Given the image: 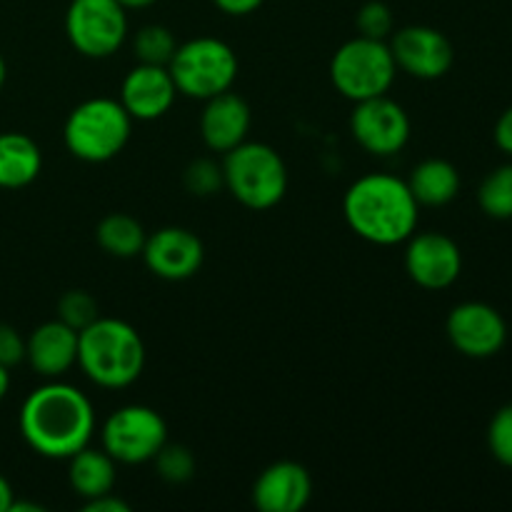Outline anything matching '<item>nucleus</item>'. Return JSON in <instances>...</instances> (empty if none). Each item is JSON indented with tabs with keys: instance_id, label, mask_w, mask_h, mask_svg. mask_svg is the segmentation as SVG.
Masks as SVG:
<instances>
[{
	"instance_id": "31",
	"label": "nucleus",
	"mask_w": 512,
	"mask_h": 512,
	"mask_svg": "<svg viewBox=\"0 0 512 512\" xmlns=\"http://www.w3.org/2000/svg\"><path fill=\"white\" fill-rule=\"evenodd\" d=\"M85 512H130V505L125 500L115 498L113 490H110V493L100 495V498L85 500Z\"/></svg>"
},
{
	"instance_id": "24",
	"label": "nucleus",
	"mask_w": 512,
	"mask_h": 512,
	"mask_svg": "<svg viewBox=\"0 0 512 512\" xmlns=\"http://www.w3.org/2000/svg\"><path fill=\"white\" fill-rule=\"evenodd\" d=\"M178 43H175V35L170 33L165 25H145L135 33L133 40V53L140 63L148 65H165L173 60Z\"/></svg>"
},
{
	"instance_id": "19",
	"label": "nucleus",
	"mask_w": 512,
	"mask_h": 512,
	"mask_svg": "<svg viewBox=\"0 0 512 512\" xmlns=\"http://www.w3.org/2000/svg\"><path fill=\"white\" fill-rule=\"evenodd\" d=\"M405 183L418 205H428V208L453 203L460 193L458 168L443 158H428L418 163L410 170V178Z\"/></svg>"
},
{
	"instance_id": "26",
	"label": "nucleus",
	"mask_w": 512,
	"mask_h": 512,
	"mask_svg": "<svg viewBox=\"0 0 512 512\" xmlns=\"http://www.w3.org/2000/svg\"><path fill=\"white\" fill-rule=\"evenodd\" d=\"M98 303L90 293L85 290H68V293L60 298L58 303V320H63L65 325H70L73 330L88 328L93 320H98Z\"/></svg>"
},
{
	"instance_id": "10",
	"label": "nucleus",
	"mask_w": 512,
	"mask_h": 512,
	"mask_svg": "<svg viewBox=\"0 0 512 512\" xmlns=\"http://www.w3.org/2000/svg\"><path fill=\"white\" fill-rule=\"evenodd\" d=\"M355 143L373 155H395L408 145L410 118L405 108L388 95L360 100L350 115Z\"/></svg>"
},
{
	"instance_id": "34",
	"label": "nucleus",
	"mask_w": 512,
	"mask_h": 512,
	"mask_svg": "<svg viewBox=\"0 0 512 512\" xmlns=\"http://www.w3.org/2000/svg\"><path fill=\"white\" fill-rule=\"evenodd\" d=\"M13 505V488H10L8 480L0 475V512H8Z\"/></svg>"
},
{
	"instance_id": "2",
	"label": "nucleus",
	"mask_w": 512,
	"mask_h": 512,
	"mask_svg": "<svg viewBox=\"0 0 512 512\" xmlns=\"http://www.w3.org/2000/svg\"><path fill=\"white\" fill-rule=\"evenodd\" d=\"M418 210L408 183L385 173L363 175L343 198L350 230L373 245L405 243L418 228Z\"/></svg>"
},
{
	"instance_id": "7",
	"label": "nucleus",
	"mask_w": 512,
	"mask_h": 512,
	"mask_svg": "<svg viewBox=\"0 0 512 512\" xmlns=\"http://www.w3.org/2000/svg\"><path fill=\"white\" fill-rule=\"evenodd\" d=\"M168 70L178 93L208 100L233 88L238 78V55L218 38H195L178 45Z\"/></svg>"
},
{
	"instance_id": "25",
	"label": "nucleus",
	"mask_w": 512,
	"mask_h": 512,
	"mask_svg": "<svg viewBox=\"0 0 512 512\" xmlns=\"http://www.w3.org/2000/svg\"><path fill=\"white\" fill-rule=\"evenodd\" d=\"M158 475L168 483H188L195 475V458L185 445H168L158 450V455L153 458Z\"/></svg>"
},
{
	"instance_id": "9",
	"label": "nucleus",
	"mask_w": 512,
	"mask_h": 512,
	"mask_svg": "<svg viewBox=\"0 0 512 512\" xmlns=\"http://www.w3.org/2000/svg\"><path fill=\"white\" fill-rule=\"evenodd\" d=\"M65 35L85 58H110L128 38V13L118 0H70Z\"/></svg>"
},
{
	"instance_id": "21",
	"label": "nucleus",
	"mask_w": 512,
	"mask_h": 512,
	"mask_svg": "<svg viewBox=\"0 0 512 512\" xmlns=\"http://www.w3.org/2000/svg\"><path fill=\"white\" fill-rule=\"evenodd\" d=\"M68 468V480L75 493L85 500L110 493L115 485V460L103 448H83L73 455Z\"/></svg>"
},
{
	"instance_id": "13",
	"label": "nucleus",
	"mask_w": 512,
	"mask_h": 512,
	"mask_svg": "<svg viewBox=\"0 0 512 512\" xmlns=\"http://www.w3.org/2000/svg\"><path fill=\"white\" fill-rule=\"evenodd\" d=\"M405 248V273L415 285L425 290H445L460 278L463 270V253L458 243L445 233L410 235Z\"/></svg>"
},
{
	"instance_id": "28",
	"label": "nucleus",
	"mask_w": 512,
	"mask_h": 512,
	"mask_svg": "<svg viewBox=\"0 0 512 512\" xmlns=\"http://www.w3.org/2000/svg\"><path fill=\"white\" fill-rule=\"evenodd\" d=\"M488 448L505 468H512V403L493 415L488 428Z\"/></svg>"
},
{
	"instance_id": "1",
	"label": "nucleus",
	"mask_w": 512,
	"mask_h": 512,
	"mask_svg": "<svg viewBox=\"0 0 512 512\" xmlns=\"http://www.w3.org/2000/svg\"><path fill=\"white\" fill-rule=\"evenodd\" d=\"M18 423L23 440L35 453L50 460H68L93 440L95 410L88 395L55 380L25 398Z\"/></svg>"
},
{
	"instance_id": "16",
	"label": "nucleus",
	"mask_w": 512,
	"mask_h": 512,
	"mask_svg": "<svg viewBox=\"0 0 512 512\" xmlns=\"http://www.w3.org/2000/svg\"><path fill=\"white\" fill-rule=\"evenodd\" d=\"M313 498V478L293 460L265 468L253 485V503L263 512H300Z\"/></svg>"
},
{
	"instance_id": "18",
	"label": "nucleus",
	"mask_w": 512,
	"mask_h": 512,
	"mask_svg": "<svg viewBox=\"0 0 512 512\" xmlns=\"http://www.w3.org/2000/svg\"><path fill=\"white\" fill-rule=\"evenodd\" d=\"M25 360L43 378H60L78 363V330L63 320H50L25 340Z\"/></svg>"
},
{
	"instance_id": "15",
	"label": "nucleus",
	"mask_w": 512,
	"mask_h": 512,
	"mask_svg": "<svg viewBox=\"0 0 512 512\" xmlns=\"http://www.w3.org/2000/svg\"><path fill=\"white\" fill-rule=\"evenodd\" d=\"M178 88L165 65L138 63L120 85V105L133 120H158L173 108Z\"/></svg>"
},
{
	"instance_id": "11",
	"label": "nucleus",
	"mask_w": 512,
	"mask_h": 512,
	"mask_svg": "<svg viewBox=\"0 0 512 512\" xmlns=\"http://www.w3.org/2000/svg\"><path fill=\"white\" fill-rule=\"evenodd\" d=\"M388 45L398 70L418 80H438L453 68V43L448 35L430 25H408L395 30Z\"/></svg>"
},
{
	"instance_id": "5",
	"label": "nucleus",
	"mask_w": 512,
	"mask_h": 512,
	"mask_svg": "<svg viewBox=\"0 0 512 512\" xmlns=\"http://www.w3.org/2000/svg\"><path fill=\"white\" fill-rule=\"evenodd\" d=\"M133 118L113 98H90L70 110L63 128L65 148L85 163L113 160L128 145Z\"/></svg>"
},
{
	"instance_id": "37",
	"label": "nucleus",
	"mask_w": 512,
	"mask_h": 512,
	"mask_svg": "<svg viewBox=\"0 0 512 512\" xmlns=\"http://www.w3.org/2000/svg\"><path fill=\"white\" fill-rule=\"evenodd\" d=\"M3 83H5V60L0 58V88H3Z\"/></svg>"
},
{
	"instance_id": "17",
	"label": "nucleus",
	"mask_w": 512,
	"mask_h": 512,
	"mask_svg": "<svg viewBox=\"0 0 512 512\" xmlns=\"http://www.w3.org/2000/svg\"><path fill=\"white\" fill-rule=\"evenodd\" d=\"M250 120H253L250 105L240 95L225 90V93L205 100V110L200 115V135L210 150L228 153V150L245 143Z\"/></svg>"
},
{
	"instance_id": "20",
	"label": "nucleus",
	"mask_w": 512,
	"mask_h": 512,
	"mask_svg": "<svg viewBox=\"0 0 512 512\" xmlns=\"http://www.w3.org/2000/svg\"><path fill=\"white\" fill-rule=\"evenodd\" d=\"M43 168V155L33 138L23 133H0V188H25Z\"/></svg>"
},
{
	"instance_id": "6",
	"label": "nucleus",
	"mask_w": 512,
	"mask_h": 512,
	"mask_svg": "<svg viewBox=\"0 0 512 512\" xmlns=\"http://www.w3.org/2000/svg\"><path fill=\"white\" fill-rule=\"evenodd\" d=\"M395 70L398 65L390 53L388 40H373L363 35L340 45L330 60V80L335 90L353 103L388 95Z\"/></svg>"
},
{
	"instance_id": "12",
	"label": "nucleus",
	"mask_w": 512,
	"mask_h": 512,
	"mask_svg": "<svg viewBox=\"0 0 512 512\" xmlns=\"http://www.w3.org/2000/svg\"><path fill=\"white\" fill-rule=\"evenodd\" d=\"M445 333L453 348L465 358H493L508 340L503 315L488 303H460L445 320Z\"/></svg>"
},
{
	"instance_id": "14",
	"label": "nucleus",
	"mask_w": 512,
	"mask_h": 512,
	"mask_svg": "<svg viewBox=\"0 0 512 512\" xmlns=\"http://www.w3.org/2000/svg\"><path fill=\"white\" fill-rule=\"evenodd\" d=\"M143 260L153 275L163 280H188L200 270L205 248L195 233L185 228H160L145 238Z\"/></svg>"
},
{
	"instance_id": "35",
	"label": "nucleus",
	"mask_w": 512,
	"mask_h": 512,
	"mask_svg": "<svg viewBox=\"0 0 512 512\" xmlns=\"http://www.w3.org/2000/svg\"><path fill=\"white\" fill-rule=\"evenodd\" d=\"M125 10H140V8H150L155 0H118Z\"/></svg>"
},
{
	"instance_id": "29",
	"label": "nucleus",
	"mask_w": 512,
	"mask_h": 512,
	"mask_svg": "<svg viewBox=\"0 0 512 512\" xmlns=\"http://www.w3.org/2000/svg\"><path fill=\"white\" fill-rule=\"evenodd\" d=\"M223 183V168L213 163V160H195L185 170V188L193 195H210L220 188Z\"/></svg>"
},
{
	"instance_id": "33",
	"label": "nucleus",
	"mask_w": 512,
	"mask_h": 512,
	"mask_svg": "<svg viewBox=\"0 0 512 512\" xmlns=\"http://www.w3.org/2000/svg\"><path fill=\"white\" fill-rule=\"evenodd\" d=\"M223 13L228 15H250L265 3V0H213Z\"/></svg>"
},
{
	"instance_id": "8",
	"label": "nucleus",
	"mask_w": 512,
	"mask_h": 512,
	"mask_svg": "<svg viewBox=\"0 0 512 512\" xmlns=\"http://www.w3.org/2000/svg\"><path fill=\"white\" fill-rule=\"evenodd\" d=\"M100 443L115 463L143 465L168 443V425L148 405H125L105 420Z\"/></svg>"
},
{
	"instance_id": "4",
	"label": "nucleus",
	"mask_w": 512,
	"mask_h": 512,
	"mask_svg": "<svg viewBox=\"0 0 512 512\" xmlns=\"http://www.w3.org/2000/svg\"><path fill=\"white\" fill-rule=\"evenodd\" d=\"M223 183L240 205L270 210L288 193V168L275 148L265 143H240L223 160Z\"/></svg>"
},
{
	"instance_id": "36",
	"label": "nucleus",
	"mask_w": 512,
	"mask_h": 512,
	"mask_svg": "<svg viewBox=\"0 0 512 512\" xmlns=\"http://www.w3.org/2000/svg\"><path fill=\"white\" fill-rule=\"evenodd\" d=\"M8 388H10V373H8V368H5V365L0 363V400L5 398Z\"/></svg>"
},
{
	"instance_id": "22",
	"label": "nucleus",
	"mask_w": 512,
	"mask_h": 512,
	"mask_svg": "<svg viewBox=\"0 0 512 512\" xmlns=\"http://www.w3.org/2000/svg\"><path fill=\"white\" fill-rule=\"evenodd\" d=\"M98 245L113 258H135L143 253L145 230L135 218L125 213H110L95 228Z\"/></svg>"
},
{
	"instance_id": "32",
	"label": "nucleus",
	"mask_w": 512,
	"mask_h": 512,
	"mask_svg": "<svg viewBox=\"0 0 512 512\" xmlns=\"http://www.w3.org/2000/svg\"><path fill=\"white\" fill-rule=\"evenodd\" d=\"M495 145L503 153L512 155V108L505 110L498 118V123H495Z\"/></svg>"
},
{
	"instance_id": "27",
	"label": "nucleus",
	"mask_w": 512,
	"mask_h": 512,
	"mask_svg": "<svg viewBox=\"0 0 512 512\" xmlns=\"http://www.w3.org/2000/svg\"><path fill=\"white\" fill-rule=\"evenodd\" d=\"M355 25H358L363 38L388 40L395 30L393 10H390V5L383 3V0H368V3L358 10Z\"/></svg>"
},
{
	"instance_id": "30",
	"label": "nucleus",
	"mask_w": 512,
	"mask_h": 512,
	"mask_svg": "<svg viewBox=\"0 0 512 512\" xmlns=\"http://www.w3.org/2000/svg\"><path fill=\"white\" fill-rule=\"evenodd\" d=\"M25 360V340L20 338L18 330L13 325L0 323V363L5 368H13V365L23 363Z\"/></svg>"
},
{
	"instance_id": "3",
	"label": "nucleus",
	"mask_w": 512,
	"mask_h": 512,
	"mask_svg": "<svg viewBox=\"0 0 512 512\" xmlns=\"http://www.w3.org/2000/svg\"><path fill=\"white\" fill-rule=\"evenodd\" d=\"M78 365L100 388H128L143 373V338L125 320H93L78 333Z\"/></svg>"
},
{
	"instance_id": "23",
	"label": "nucleus",
	"mask_w": 512,
	"mask_h": 512,
	"mask_svg": "<svg viewBox=\"0 0 512 512\" xmlns=\"http://www.w3.org/2000/svg\"><path fill=\"white\" fill-rule=\"evenodd\" d=\"M478 203L488 218H512V165H500L480 183Z\"/></svg>"
}]
</instances>
